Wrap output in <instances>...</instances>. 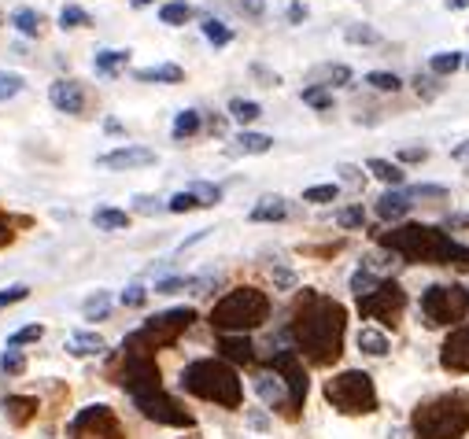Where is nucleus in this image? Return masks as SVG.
I'll return each mask as SVG.
<instances>
[{"instance_id": "nucleus-47", "label": "nucleus", "mask_w": 469, "mask_h": 439, "mask_svg": "<svg viewBox=\"0 0 469 439\" xmlns=\"http://www.w3.org/2000/svg\"><path fill=\"white\" fill-rule=\"evenodd\" d=\"M0 370H5V373H23V370H26V358H23L15 347H8L5 358H0Z\"/></svg>"}, {"instance_id": "nucleus-13", "label": "nucleus", "mask_w": 469, "mask_h": 439, "mask_svg": "<svg viewBox=\"0 0 469 439\" xmlns=\"http://www.w3.org/2000/svg\"><path fill=\"white\" fill-rule=\"evenodd\" d=\"M440 366L451 370V373H469V322L458 325L444 347H440Z\"/></svg>"}, {"instance_id": "nucleus-40", "label": "nucleus", "mask_w": 469, "mask_h": 439, "mask_svg": "<svg viewBox=\"0 0 469 439\" xmlns=\"http://www.w3.org/2000/svg\"><path fill=\"white\" fill-rule=\"evenodd\" d=\"M366 86H373V89H381V93H396V89H403V82L396 74H388V70H373V74H366Z\"/></svg>"}, {"instance_id": "nucleus-59", "label": "nucleus", "mask_w": 469, "mask_h": 439, "mask_svg": "<svg viewBox=\"0 0 469 439\" xmlns=\"http://www.w3.org/2000/svg\"><path fill=\"white\" fill-rule=\"evenodd\" d=\"M307 19V5H292L289 8V23H303Z\"/></svg>"}, {"instance_id": "nucleus-8", "label": "nucleus", "mask_w": 469, "mask_h": 439, "mask_svg": "<svg viewBox=\"0 0 469 439\" xmlns=\"http://www.w3.org/2000/svg\"><path fill=\"white\" fill-rule=\"evenodd\" d=\"M421 314L428 325H458L469 314V292L462 285H428L421 292Z\"/></svg>"}, {"instance_id": "nucleus-60", "label": "nucleus", "mask_w": 469, "mask_h": 439, "mask_svg": "<svg viewBox=\"0 0 469 439\" xmlns=\"http://www.w3.org/2000/svg\"><path fill=\"white\" fill-rule=\"evenodd\" d=\"M451 155H455V159H469V141H462V144H458Z\"/></svg>"}, {"instance_id": "nucleus-63", "label": "nucleus", "mask_w": 469, "mask_h": 439, "mask_svg": "<svg viewBox=\"0 0 469 439\" xmlns=\"http://www.w3.org/2000/svg\"><path fill=\"white\" fill-rule=\"evenodd\" d=\"M0 23H5V19H0Z\"/></svg>"}, {"instance_id": "nucleus-20", "label": "nucleus", "mask_w": 469, "mask_h": 439, "mask_svg": "<svg viewBox=\"0 0 469 439\" xmlns=\"http://www.w3.org/2000/svg\"><path fill=\"white\" fill-rule=\"evenodd\" d=\"M211 281L207 277H170V281H160L155 285V296H174V292H200L207 288Z\"/></svg>"}, {"instance_id": "nucleus-21", "label": "nucleus", "mask_w": 469, "mask_h": 439, "mask_svg": "<svg viewBox=\"0 0 469 439\" xmlns=\"http://www.w3.org/2000/svg\"><path fill=\"white\" fill-rule=\"evenodd\" d=\"M5 414L12 425H26L37 414V398H23V395H8L5 398Z\"/></svg>"}, {"instance_id": "nucleus-19", "label": "nucleus", "mask_w": 469, "mask_h": 439, "mask_svg": "<svg viewBox=\"0 0 469 439\" xmlns=\"http://www.w3.org/2000/svg\"><path fill=\"white\" fill-rule=\"evenodd\" d=\"M289 218V199L285 196H262L252 207V222H281Z\"/></svg>"}, {"instance_id": "nucleus-22", "label": "nucleus", "mask_w": 469, "mask_h": 439, "mask_svg": "<svg viewBox=\"0 0 469 439\" xmlns=\"http://www.w3.org/2000/svg\"><path fill=\"white\" fill-rule=\"evenodd\" d=\"M93 225L115 233V229H126V225H130V215L119 211V207H97V211H93Z\"/></svg>"}, {"instance_id": "nucleus-24", "label": "nucleus", "mask_w": 469, "mask_h": 439, "mask_svg": "<svg viewBox=\"0 0 469 439\" xmlns=\"http://www.w3.org/2000/svg\"><path fill=\"white\" fill-rule=\"evenodd\" d=\"M366 170L377 178V181H384V185H403V167H396V163H388V159H370L366 163Z\"/></svg>"}, {"instance_id": "nucleus-18", "label": "nucleus", "mask_w": 469, "mask_h": 439, "mask_svg": "<svg viewBox=\"0 0 469 439\" xmlns=\"http://www.w3.org/2000/svg\"><path fill=\"white\" fill-rule=\"evenodd\" d=\"M410 207H414V204H410L407 192H384V196L377 199V218H381V222H400V218H407Z\"/></svg>"}, {"instance_id": "nucleus-25", "label": "nucleus", "mask_w": 469, "mask_h": 439, "mask_svg": "<svg viewBox=\"0 0 469 439\" xmlns=\"http://www.w3.org/2000/svg\"><path fill=\"white\" fill-rule=\"evenodd\" d=\"M100 351H107V343H104V336H100V333H78V336L70 340V354H78V358H86V354H100Z\"/></svg>"}, {"instance_id": "nucleus-62", "label": "nucleus", "mask_w": 469, "mask_h": 439, "mask_svg": "<svg viewBox=\"0 0 469 439\" xmlns=\"http://www.w3.org/2000/svg\"><path fill=\"white\" fill-rule=\"evenodd\" d=\"M465 67H469V56H465Z\"/></svg>"}, {"instance_id": "nucleus-23", "label": "nucleus", "mask_w": 469, "mask_h": 439, "mask_svg": "<svg viewBox=\"0 0 469 439\" xmlns=\"http://www.w3.org/2000/svg\"><path fill=\"white\" fill-rule=\"evenodd\" d=\"M185 70L174 63H160V67H144L137 70V82H181Z\"/></svg>"}, {"instance_id": "nucleus-38", "label": "nucleus", "mask_w": 469, "mask_h": 439, "mask_svg": "<svg viewBox=\"0 0 469 439\" xmlns=\"http://www.w3.org/2000/svg\"><path fill=\"white\" fill-rule=\"evenodd\" d=\"M89 23H93L89 12L78 8V5H67V8L60 12V26H63V30H78V26H89Z\"/></svg>"}, {"instance_id": "nucleus-46", "label": "nucleus", "mask_w": 469, "mask_h": 439, "mask_svg": "<svg viewBox=\"0 0 469 439\" xmlns=\"http://www.w3.org/2000/svg\"><path fill=\"white\" fill-rule=\"evenodd\" d=\"M414 89H418L421 100H437V93H440V86L428 74H414Z\"/></svg>"}, {"instance_id": "nucleus-27", "label": "nucleus", "mask_w": 469, "mask_h": 439, "mask_svg": "<svg viewBox=\"0 0 469 439\" xmlns=\"http://www.w3.org/2000/svg\"><path fill=\"white\" fill-rule=\"evenodd\" d=\"M174 141H185V137H197L200 133V111H181L174 118Z\"/></svg>"}, {"instance_id": "nucleus-10", "label": "nucleus", "mask_w": 469, "mask_h": 439, "mask_svg": "<svg viewBox=\"0 0 469 439\" xmlns=\"http://www.w3.org/2000/svg\"><path fill=\"white\" fill-rule=\"evenodd\" d=\"M266 370H273L285 380V388H289V421H296L299 410H303V398H307V370H303L299 351H289V347L273 351L266 358Z\"/></svg>"}, {"instance_id": "nucleus-28", "label": "nucleus", "mask_w": 469, "mask_h": 439, "mask_svg": "<svg viewBox=\"0 0 469 439\" xmlns=\"http://www.w3.org/2000/svg\"><path fill=\"white\" fill-rule=\"evenodd\" d=\"M12 26H15L23 37H37V33H41V15H37L33 8H19V12L12 15Z\"/></svg>"}, {"instance_id": "nucleus-50", "label": "nucleus", "mask_w": 469, "mask_h": 439, "mask_svg": "<svg viewBox=\"0 0 469 439\" xmlns=\"http://www.w3.org/2000/svg\"><path fill=\"white\" fill-rule=\"evenodd\" d=\"M407 196H410V199H421V196H428V199H444L447 188H444V185H414V188H407Z\"/></svg>"}, {"instance_id": "nucleus-48", "label": "nucleus", "mask_w": 469, "mask_h": 439, "mask_svg": "<svg viewBox=\"0 0 469 439\" xmlns=\"http://www.w3.org/2000/svg\"><path fill=\"white\" fill-rule=\"evenodd\" d=\"M41 336H45L41 325H26V329H19V333L8 340V347H23V343H33V340H41Z\"/></svg>"}, {"instance_id": "nucleus-61", "label": "nucleus", "mask_w": 469, "mask_h": 439, "mask_svg": "<svg viewBox=\"0 0 469 439\" xmlns=\"http://www.w3.org/2000/svg\"><path fill=\"white\" fill-rule=\"evenodd\" d=\"M148 5H155V0H133V8H148Z\"/></svg>"}, {"instance_id": "nucleus-34", "label": "nucleus", "mask_w": 469, "mask_h": 439, "mask_svg": "<svg viewBox=\"0 0 469 439\" xmlns=\"http://www.w3.org/2000/svg\"><path fill=\"white\" fill-rule=\"evenodd\" d=\"M204 37H207L215 49H222V45L233 41V30H229L225 23H218V19H204Z\"/></svg>"}, {"instance_id": "nucleus-6", "label": "nucleus", "mask_w": 469, "mask_h": 439, "mask_svg": "<svg viewBox=\"0 0 469 439\" xmlns=\"http://www.w3.org/2000/svg\"><path fill=\"white\" fill-rule=\"evenodd\" d=\"M326 398L340 414H355V417L377 410V388H373L370 373H363V370H347V373H336L333 380H326Z\"/></svg>"}, {"instance_id": "nucleus-26", "label": "nucleus", "mask_w": 469, "mask_h": 439, "mask_svg": "<svg viewBox=\"0 0 469 439\" xmlns=\"http://www.w3.org/2000/svg\"><path fill=\"white\" fill-rule=\"evenodd\" d=\"M237 151H244V155H262V151H270L273 148V137H266V133H237Z\"/></svg>"}, {"instance_id": "nucleus-32", "label": "nucleus", "mask_w": 469, "mask_h": 439, "mask_svg": "<svg viewBox=\"0 0 469 439\" xmlns=\"http://www.w3.org/2000/svg\"><path fill=\"white\" fill-rule=\"evenodd\" d=\"M462 63H465L462 52H437L433 59H428V70H433V74H455Z\"/></svg>"}, {"instance_id": "nucleus-14", "label": "nucleus", "mask_w": 469, "mask_h": 439, "mask_svg": "<svg viewBox=\"0 0 469 439\" xmlns=\"http://www.w3.org/2000/svg\"><path fill=\"white\" fill-rule=\"evenodd\" d=\"M152 163H155V151L141 148V144H123V148L100 155V167H107V170H137V167H152Z\"/></svg>"}, {"instance_id": "nucleus-4", "label": "nucleus", "mask_w": 469, "mask_h": 439, "mask_svg": "<svg viewBox=\"0 0 469 439\" xmlns=\"http://www.w3.org/2000/svg\"><path fill=\"white\" fill-rule=\"evenodd\" d=\"M181 391L197 395V398H207V403H218L225 410H237L241 407V380L233 373V366L218 362V358H200L181 370Z\"/></svg>"}, {"instance_id": "nucleus-3", "label": "nucleus", "mask_w": 469, "mask_h": 439, "mask_svg": "<svg viewBox=\"0 0 469 439\" xmlns=\"http://www.w3.org/2000/svg\"><path fill=\"white\" fill-rule=\"evenodd\" d=\"M414 439H465L469 432V391H444L418 403L410 417Z\"/></svg>"}, {"instance_id": "nucleus-45", "label": "nucleus", "mask_w": 469, "mask_h": 439, "mask_svg": "<svg viewBox=\"0 0 469 439\" xmlns=\"http://www.w3.org/2000/svg\"><path fill=\"white\" fill-rule=\"evenodd\" d=\"M363 222H366V211H363L359 204H355V207H344V211L336 215V225H340V229H359Z\"/></svg>"}, {"instance_id": "nucleus-44", "label": "nucleus", "mask_w": 469, "mask_h": 439, "mask_svg": "<svg viewBox=\"0 0 469 439\" xmlns=\"http://www.w3.org/2000/svg\"><path fill=\"white\" fill-rule=\"evenodd\" d=\"M336 192H340L336 185H315V188L303 192V199H307V204H333Z\"/></svg>"}, {"instance_id": "nucleus-56", "label": "nucleus", "mask_w": 469, "mask_h": 439, "mask_svg": "<svg viewBox=\"0 0 469 439\" xmlns=\"http://www.w3.org/2000/svg\"><path fill=\"white\" fill-rule=\"evenodd\" d=\"M340 178H344L347 185H363V170H359V167H340Z\"/></svg>"}, {"instance_id": "nucleus-9", "label": "nucleus", "mask_w": 469, "mask_h": 439, "mask_svg": "<svg viewBox=\"0 0 469 439\" xmlns=\"http://www.w3.org/2000/svg\"><path fill=\"white\" fill-rule=\"evenodd\" d=\"M403 310H407V292L400 288V281H392V277H384V281L370 296H359V314L373 317V322H381L388 329L400 325Z\"/></svg>"}, {"instance_id": "nucleus-16", "label": "nucleus", "mask_w": 469, "mask_h": 439, "mask_svg": "<svg viewBox=\"0 0 469 439\" xmlns=\"http://www.w3.org/2000/svg\"><path fill=\"white\" fill-rule=\"evenodd\" d=\"M255 391H259V398L266 407H273V410H281L285 417H289V388H285V380L273 373V370H262V373H255Z\"/></svg>"}, {"instance_id": "nucleus-2", "label": "nucleus", "mask_w": 469, "mask_h": 439, "mask_svg": "<svg viewBox=\"0 0 469 439\" xmlns=\"http://www.w3.org/2000/svg\"><path fill=\"white\" fill-rule=\"evenodd\" d=\"M373 241L384 252H396L403 262H418V266H455L462 273H469V248L455 244L451 233L437 229V225H396L373 233Z\"/></svg>"}, {"instance_id": "nucleus-58", "label": "nucleus", "mask_w": 469, "mask_h": 439, "mask_svg": "<svg viewBox=\"0 0 469 439\" xmlns=\"http://www.w3.org/2000/svg\"><path fill=\"white\" fill-rule=\"evenodd\" d=\"M278 285H281V288H292V285H296V277H292V270L278 266Z\"/></svg>"}, {"instance_id": "nucleus-53", "label": "nucleus", "mask_w": 469, "mask_h": 439, "mask_svg": "<svg viewBox=\"0 0 469 439\" xmlns=\"http://www.w3.org/2000/svg\"><path fill=\"white\" fill-rule=\"evenodd\" d=\"M26 296H30V288H26V285H12V288H5V292H0V306L19 303V299H26Z\"/></svg>"}, {"instance_id": "nucleus-35", "label": "nucleus", "mask_w": 469, "mask_h": 439, "mask_svg": "<svg viewBox=\"0 0 469 439\" xmlns=\"http://www.w3.org/2000/svg\"><path fill=\"white\" fill-rule=\"evenodd\" d=\"M303 104L315 107V111H329V107H333V93H329L326 86H307V89H303Z\"/></svg>"}, {"instance_id": "nucleus-1", "label": "nucleus", "mask_w": 469, "mask_h": 439, "mask_svg": "<svg viewBox=\"0 0 469 439\" xmlns=\"http://www.w3.org/2000/svg\"><path fill=\"white\" fill-rule=\"evenodd\" d=\"M344 329H347L344 303L310 288L299 292L292 306V322H289V336L299 358H307L310 366H333L344 351Z\"/></svg>"}, {"instance_id": "nucleus-55", "label": "nucleus", "mask_w": 469, "mask_h": 439, "mask_svg": "<svg viewBox=\"0 0 469 439\" xmlns=\"http://www.w3.org/2000/svg\"><path fill=\"white\" fill-rule=\"evenodd\" d=\"M400 159H403V163H425L428 151H425V148H403V151H400Z\"/></svg>"}, {"instance_id": "nucleus-11", "label": "nucleus", "mask_w": 469, "mask_h": 439, "mask_svg": "<svg viewBox=\"0 0 469 439\" xmlns=\"http://www.w3.org/2000/svg\"><path fill=\"white\" fill-rule=\"evenodd\" d=\"M70 439H126V428L111 407H86L70 421Z\"/></svg>"}, {"instance_id": "nucleus-54", "label": "nucleus", "mask_w": 469, "mask_h": 439, "mask_svg": "<svg viewBox=\"0 0 469 439\" xmlns=\"http://www.w3.org/2000/svg\"><path fill=\"white\" fill-rule=\"evenodd\" d=\"M241 12L252 15V19H262L266 15V0H241Z\"/></svg>"}, {"instance_id": "nucleus-49", "label": "nucleus", "mask_w": 469, "mask_h": 439, "mask_svg": "<svg viewBox=\"0 0 469 439\" xmlns=\"http://www.w3.org/2000/svg\"><path fill=\"white\" fill-rule=\"evenodd\" d=\"M322 82L326 86H347L351 82V70L347 67H326L322 70Z\"/></svg>"}, {"instance_id": "nucleus-41", "label": "nucleus", "mask_w": 469, "mask_h": 439, "mask_svg": "<svg viewBox=\"0 0 469 439\" xmlns=\"http://www.w3.org/2000/svg\"><path fill=\"white\" fill-rule=\"evenodd\" d=\"M344 37H347L351 45H377V41H381V33H377L373 26H347Z\"/></svg>"}, {"instance_id": "nucleus-43", "label": "nucleus", "mask_w": 469, "mask_h": 439, "mask_svg": "<svg viewBox=\"0 0 469 439\" xmlns=\"http://www.w3.org/2000/svg\"><path fill=\"white\" fill-rule=\"evenodd\" d=\"M189 192L200 199V207H215L218 199H222V188H218V185H204V181H197V185H192Z\"/></svg>"}, {"instance_id": "nucleus-30", "label": "nucleus", "mask_w": 469, "mask_h": 439, "mask_svg": "<svg viewBox=\"0 0 469 439\" xmlns=\"http://www.w3.org/2000/svg\"><path fill=\"white\" fill-rule=\"evenodd\" d=\"M381 281H384V277H377L373 270H366V266H363V270L351 273V292H355V296H370Z\"/></svg>"}, {"instance_id": "nucleus-17", "label": "nucleus", "mask_w": 469, "mask_h": 439, "mask_svg": "<svg viewBox=\"0 0 469 439\" xmlns=\"http://www.w3.org/2000/svg\"><path fill=\"white\" fill-rule=\"evenodd\" d=\"M218 347H222V354L229 358V362H237V366L255 362V347H252V340L244 333H222Z\"/></svg>"}, {"instance_id": "nucleus-51", "label": "nucleus", "mask_w": 469, "mask_h": 439, "mask_svg": "<svg viewBox=\"0 0 469 439\" xmlns=\"http://www.w3.org/2000/svg\"><path fill=\"white\" fill-rule=\"evenodd\" d=\"M133 211L137 215H160V211H167V204H160V199H152V196H137L133 199Z\"/></svg>"}, {"instance_id": "nucleus-33", "label": "nucleus", "mask_w": 469, "mask_h": 439, "mask_svg": "<svg viewBox=\"0 0 469 439\" xmlns=\"http://www.w3.org/2000/svg\"><path fill=\"white\" fill-rule=\"evenodd\" d=\"M229 114L237 118V123L248 126V123H255V118L262 114V107H259L255 100H241V96H237V100H229Z\"/></svg>"}, {"instance_id": "nucleus-37", "label": "nucleus", "mask_w": 469, "mask_h": 439, "mask_svg": "<svg viewBox=\"0 0 469 439\" xmlns=\"http://www.w3.org/2000/svg\"><path fill=\"white\" fill-rule=\"evenodd\" d=\"M23 74H15V70H0V104L5 100H12V96H19L23 93Z\"/></svg>"}, {"instance_id": "nucleus-29", "label": "nucleus", "mask_w": 469, "mask_h": 439, "mask_svg": "<svg viewBox=\"0 0 469 439\" xmlns=\"http://www.w3.org/2000/svg\"><path fill=\"white\" fill-rule=\"evenodd\" d=\"M359 351L381 358V354H388V336L377 333V329H363V333H359Z\"/></svg>"}, {"instance_id": "nucleus-36", "label": "nucleus", "mask_w": 469, "mask_h": 439, "mask_svg": "<svg viewBox=\"0 0 469 439\" xmlns=\"http://www.w3.org/2000/svg\"><path fill=\"white\" fill-rule=\"evenodd\" d=\"M107 314H111V296L107 292H97V296L86 299V317H89V322H104Z\"/></svg>"}, {"instance_id": "nucleus-15", "label": "nucleus", "mask_w": 469, "mask_h": 439, "mask_svg": "<svg viewBox=\"0 0 469 439\" xmlns=\"http://www.w3.org/2000/svg\"><path fill=\"white\" fill-rule=\"evenodd\" d=\"M49 100L63 114H82L86 111V86L70 82V78H60V82H52V89H49Z\"/></svg>"}, {"instance_id": "nucleus-57", "label": "nucleus", "mask_w": 469, "mask_h": 439, "mask_svg": "<svg viewBox=\"0 0 469 439\" xmlns=\"http://www.w3.org/2000/svg\"><path fill=\"white\" fill-rule=\"evenodd\" d=\"M12 236H15V233H12V225H8V218H5V215H0V248H5V244H12Z\"/></svg>"}, {"instance_id": "nucleus-7", "label": "nucleus", "mask_w": 469, "mask_h": 439, "mask_svg": "<svg viewBox=\"0 0 469 439\" xmlns=\"http://www.w3.org/2000/svg\"><path fill=\"white\" fill-rule=\"evenodd\" d=\"M192 322H197V310H192V306H178V310H167V314H155V317H148V322H144L137 333H130L126 340L155 354L160 347L174 343V340H178V336H181Z\"/></svg>"}, {"instance_id": "nucleus-52", "label": "nucleus", "mask_w": 469, "mask_h": 439, "mask_svg": "<svg viewBox=\"0 0 469 439\" xmlns=\"http://www.w3.org/2000/svg\"><path fill=\"white\" fill-rule=\"evenodd\" d=\"M148 299V288L144 285H130L126 292H123V306H141Z\"/></svg>"}, {"instance_id": "nucleus-5", "label": "nucleus", "mask_w": 469, "mask_h": 439, "mask_svg": "<svg viewBox=\"0 0 469 439\" xmlns=\"http://www.w3.org/2000/svg\"><path fill=\"white\" fill-rule=\"evenodd\" d=\"M270 317V299L259 288H233L211 310V325L218 333H252Z\"/></svg>"}, {"instance_id": "nucleus-39", "label": "nucleus", "mask_w": 469, "mask_h": 439, "mask_svg": "<svg viewBox=\"0 0 469 439\" xmlns=\"http://www.w3.org/2000/svg\"><path fill=\"white\" fill-rule=\"evenodd\" d=\"M126 59H130V52H100L97 56V74H115V70H123L126 67Z\"/></svg>"}, {"instance_id": "nucleus-12", "label": "nucleus", "mask_w": 469, "mask_h": 439, "mask_svg": "<svg viewBox=\"0 0 469 439\" xmlns=\"http://www.w3.org/2000/svg\"><path fill=\"white\" fill-rule=\"evenodd\" d=\"M133 407L148 417V421H160V425H174V428H189L192 425V414L181 410V403L174 395H167L163 388H155V391H141L133 395Z\"/></svg>"}, {"instance_id": "nucleus-31", "label": "nucleus", "mask_w": 469, "mask_h": 439, "mask_svg": "<svg viewBox=\"0 0 469 439\" xmlns=\"http://www.w3.org/2000/svg\"><path fill=\"white\" fill-rule=\"evenodd\" d=\"M160 19H163L167 26H185V23L192 19V8L185 5V0H174V5H163V8H160Z\"/></svg>"}, {"instance_id": "nucleus-42", "label": "nucleus", "mask_w": 469, "mask_h": 439, "mask_svg": "<svg viewBox=\"0 0 469 439\" xmlns=\"http://www.w3.org/2000/svg\"><path fill=\"white\" fill-rule=\"evenodd\" d=\"M197 207H200V199H197V196H192L189 188L167 199V211H174V215H185V211H197Z\"/></svg>"}]
</instances>
